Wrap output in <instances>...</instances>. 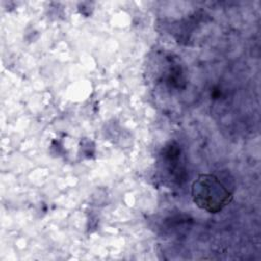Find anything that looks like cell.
<instances>
[{"mask_svg": "<svg viewBox=\"0 0 261 261\" xmlns=\"http://www.w3.org/2000/svg\"><path fill=\"white\" fill-rule=\"evenodd\" d=\"M194 203L209 213L220 212L232 200V192L217 175L202 173L192 184Z\"/></svg>", "mask_w": 261, "mask_h": 261, "instance_id": "obj_1", "label": "cell"}]
</instances>
